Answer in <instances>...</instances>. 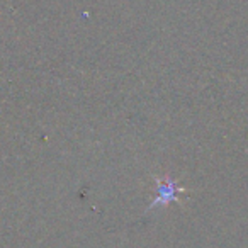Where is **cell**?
Masks as SVG:
<instances>
[{"label":"cell","instance_id":"cell-1","mask_svg":"<svg viewBox=\"0 0 248 248\" xmlns=\"http://www.w3.org/2000/svg\"><path fill=\"white\" fill-rule=\"evenodd\" d=\"M179 190H182V189H179L169 177L158 179V196H156V199L150 204L148 211L160 207V204H162V206H167V204H170V202H175V201L179 199V197H177V192H179Z\"/></svg>","mask_w":248,"mask_h":248}]
</instances>
